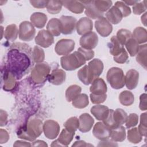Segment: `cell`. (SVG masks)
<instances>
[{
	"label": "cell",
	"mask_w": 147,
	"mask_h": 147,
	"mask_svg": "<svg viewBox=\"0 0 147 147\" xmlns=\"http://www.w3.org/2000/svg\"><path fill=\"white\" fill-rule=\"evenodd\" d=\"M30 64L29 57L18 49H12L7 55V65L10 71L18 76L28 69Z\"/></svg>",
	"instance_id": "cell-1"
},
{
	"label": "cell",
	"mask_w": 147,
	"mask_h": 147,
	"mask_svg": "<svg viewBox=\"0 0 147 147\" xmlns=\"http://www.w3.org/2000/svg\"><path fill=\"white\" fill-rule=\"evenodd\" d=\"M43 131L42 122L39 119H32L28 121L25 126L17 131V136L22 139L33 141Z\"/></svg>",
	"instance_id": "cell-2"
},
{
	"label": "cell",
	"mask_w": 147,
	"mask_h": 147,
	"mask_svg": "<svg viewBox=\"0 0 147 147\" xmlns=\"http://www.w3.org/2000/svg\"><path fill=\"white\" fill-rule=\"evenodd\" d=\"M86 59L78 51L63 56L60 59V64L63 69L67 71H73L85 64Z\"/></svg>",
	"instance_id": "cell-3"
},
{
	"label": "cell",
	"mask_w": 147,
	"mask_h": 147,
	"mask_svg": "<svg viewBox=\"0 0 147 147\" xmlns=\"http://www.w3.org/2000/svg\"><path fill=\"white\" fill-rule=\"evenodd\" d=\"M106 78L108 83L114 89H120L124 87L125 75L122 69L112 67L107 72Z\"/></svg>",
	"instance_id": "cell-4"
},
{
	"label": "cell",
	"mask_w": 147,
	"mask_h": 147,
	"mask_svg": "<svg viewBox=\"0 0 147 147\" xmlns=\"http://www.w3.org/2000/svg\"><path fill=\"white\" fill-rule=\"evenodd\" d=\"M50 70L51 67L48 63L45 62L37 63L31 71L30 78L36 84L44 83L48 79Z\"/></svg>",
	"instance_id": "cell-5"
},
{
	"label": "cell",
	"mask_w": 147,
	"mask_h": 147,
	"mask_svg": "<svg viewBox=\"0 0 147 147\" xmlns=\"http://www.w3.org/2000/svg\"><path fill=\"white\" fill-rule=\"evenodd\" d=\"M36 30L32 24L29 21L22 22L19 26V38L24 41H30L35 36Z\"/></svg>",
	"instance_id": "cell-6"
},
{
	"label": "cell",
	"mask_w": 147,
	"mask_h": 147,
	"mask_svg": "<svg viewBox=\"0 0 147 147\" xmlns=\"http://www.w3.org/2000/svg\"><path fill=\"white\" fill-rule=\"evenodd\" d=\"M75 48V42L71 39H61L56 44L55 50L59 55H67Z\"/></svg>",
	"instance_id": "cell-7"
},
{
	"label": "cell",
	"mask_w": 147,
	"mask_h": 147,
	"mask_svg": "<svg viewBox=\"0 0 147 147\" xmlns=\"http://www.w3.org/2000/svg\"><path fill=\"white\" fill-rule=\"evenodd\" d=\"M43 131L45 136L48 139H55L59 133L60 126L55 121L47 120L43 123Z\"/></svg>",
	"instance_id": "cell-8"
},
{
	"label": "cell",
	"mask_w": 147,
	"mask_h": 147,
	"mask_svg": "<svg viewBox=\"0 0 147 147\" xmlns=\"http://www.w3.org/2000/svg\"><path fill=\"white\" fill-rule=\"evenodd\" d=\"M79 41L81 47L92 50L96 47L98 43V37L95 32H90L82 35Z\"/></svg>",
	"instance_id": "cell-9"
},
{
	"label": "cell",
	"mask_w": 147,
	"mask_h": 147,
	"mask_svg": "<svg viewBox=\"0 0 147 147\" xmlns=\"http://www.w3.org/2000/svg\"><path fill=\"white\" fill-rule=\"evenodd\" d=\"M61 25V33L70 34L72 33L76 28V19L72 16H62L60 18Z\"/></svg>",
	"instance_id": "cell-10"
},
{
	"label": "cell",
	"mask_w": 147,
	"mask_h": 147,
	"mask_svg": "<svg viewBox=\"0 0 147 147\" xmlns=\"http://www.w3.org/2000/svg\"><path fill=\"white\" fill-rule=\"evenodd\" d=\"M35 42L41 47L48 48L53 44L54 38L48 31L42 29L35 37Z\"/></svg>",
	"instance_id": "cell-11"
},
{
	"label": "cell",
	"mask_w": 147,
	"mask_h": 147,
	"mask_svg": "<svg viewBox=\"0 0 147 147\" xmlns=\"http://www.w3.org/2000/svg\"><path fill=\"white\" fill-rule=\"evenodd\" d=\"M95 27L96 32L103 37L109 36L113 30L112 25L103 17L95 21Z\"/></svg>",
	"instance_id": "cell-12"
},
{
	"label": "cell",
	"mask_w": 147,
	"mask_h": 147,
	"mask_svg": "<svg viewBox=\"0 0 147 147\" xmlns=\"http://www.w3.org/2000/svg\"><path fill=\"white\" fill-rule=\"evenodd\" d=\"M75 132L65 128L63 129L58 139L52 142L51 146H67L72 141Z\"/></svg>",
	"instance_id": "cell-13"
},
{
	"label": "cell",
	"mask_w": 147,
	"mask_h": 147,
	"mask_svg": "<svg viewBox=\"0 0 147 147\" xmlns=\"http://www.w3.org/2000/svg\"><path fill=\"white\" fill-rule=\"evenodd\" d=\"M87 67L92 82L98 78L103 70V62L99 59H94L90 61Z\"/></svg>",
	"instance_id": "cell-14"
},
{
	"label": "cell",
	"mask_w": 147,
	"mask_h": 147,
	"mask_svg": "<svg viewBox=\"0 0 147 147\" xmlns=\"http://www.w3.org/2000/svg\"><path fill=\"white\" fill-rule=\"evenodd\" d=\"M111 129L105 125L103 122H98L94 126L93 135L98 139L103 140L110 137Z\"/></svg>",
	"instance_id": "cell-15"
},
{
	"label": "cell",
	"mask_w": 147,
	"mask_h": 147,
	"mask_svg": "<svg viewBox=\"0 0 147 147\" xmlns=\"http://www.w3.org/2000/svg\"><path fill=\"white\" fill-rule=\"evenodd\" d=\"M84 5V13L88 17L92 19H99L103 16V13L97 9L94 4L93 1H81Z\"/></svg>",
	"instance_id": "cell-16"
},
{
	"label": "cell",
	"mask_w": 147,
	"mask_h": 147,
	"mask_svg": "<svg viewBox=\"0 0 147 147\" xmlns=\"http://www.w3.org/2000/svg\"><path fill=\"white\" fill-rule=\"evenodd\" d=\"M16 76L9 70L5 71L2 76V88L5 91L13 90L16 85Z\"/></svg>",
	"instance_id": "cell-17"
},
{
	"label": "cell",
	"mask_w": 147,
	"mask_h": 147,
	"mask_svg": "<svg viewBox=\"0 0 147 147\" xmlns=\"http://www.w3.org/2000/svg\"><path fill=\"white\" fill-rule=\"evenodd\" d=\"M93 25L91 20L88 17L81 18L76 24L77 33L79 35H83L92 30Z\"/></svg>",
	"instance_id": "cell-18"
},
{
	"label": "cell",
	"mask_w": 147,
	"mask_h": 147,
	"mask_svg": "<svg viewBox=\"0 0 147 147\" xmlns=\"http://www.w3.org/2000/svg\"><path fill=\"white\" fill-rule=\"evenodd\" d=\"M79 122V130L82 133H86L91 129L94 123V119L89 114L83 113L80 115Z\"/></svg>",
	"instance_id": "cell-19"
},
{
	"label": "cell",
	"mask_w": 147,
	"mask_h": 147,
	"mask_svg": "<svg viewBox=\"0 0 147 147\" xmlns=\"http://www.w3.org/2000/svg\"><path fill=\"white\" fill-rule=\"evenodd\" d=\"M139 80V73L134 69L129 70L125 76V82L126 87L129 90H133L138 85Z\"/></svg>",
	"instance_id": "cell-20"
},
{
	"label": "cell",
	"mask_w": 147,
	"mask_h": 147,
	"mask_svg": "<svg viewBox=\"0 0 147 147\" xmlns=\"http://www.w3.org/2000/svg\"><path fill=\"white\" fill-rule=\"evenodd\" d=\"M66 78V74L61 69L56 68L52 71L48 77L49 83L54 85H60L65 81Z\"/></svg>",
	"instance_id": "cell-21"
},
{
	"label": "cell",
	"mask_w": 147,
	"mask_h": 147,
	"mask_svg": "<svg viewBox=\"0 0 147 147\" xmlns=\"http://www.w3.org/2000/svg\"><path fill=\"white\" fill-rule=\"evenodd\" d=\"M90 90L92 94L96 95L105 94L107 90V85L102 78H96L91 83Z\"/></svg>",
	"instance_id": "cell-22"
},
{
	"label": "cell",
	"mask_w": 147,
	"mask_h": 147,
	"mask_svg": "<svg viewBox=\"0 0 147 147\" xmlns=\"http://www.w3.org/2000/svg\"><path fill=\"white\" fill-rule=\"evenodd\" d=\"M122 18L121 12L115 6L110 8L106 13V18L110 24H118L121 22Z\"/></svg>",
	"instance_id": "cell-23"
},
{
	"label": "cell",
	"mask_w": 147,
	"mask_h": 147,
	"mask_svg": "<svg viewBox=\"0 0 147 147\" xmlns=\"http://www.w3.org/2000/svg\"><path fill=\"white\" fill-rule=\"evenodd\" d=\"M62 5L68 10L75 14H81L84 9V5L78 1H61Z\"/></svg>",
	"instance_id": "cell-24"
},
{
	"label": "cell",
	"mask_w": 147,
	"mask_h": 147,
	"mask_svg": "<svg viewBox=\"0 0 147 147\" xmlns=\"http://www.w3.org/2000/svg\"><path fill=\"white\" fill-rule=\"evenodd\" d=\"M30 21L32 25L37 28H42L47 21V16L45 14L40 12L33 13L30 16Z\"/></svg>",
	"instance_id": "cell-25"
},
{
	"label": "cell",
	"mask_w": 147,
	"mask_h": 147,
	"mask_svg": "<svg viewBox=\"0 0 147 147\" xmlns=\"http://www.w3.org/2000/svg\"><path fill=\"white\" fill-rule=\"evenodd\" d=\"M110 137L115 142H122L126 138L125 127L122 125H119L111 128Z\"/></svg>",
	"instance_id": "cell-26"
},
{
	"label": "cell",
	"mask_w": 147,
	"mask_h": 147,
	"mask_svg": "<svg viewBox=\"0 0 147 147\" xmlns=\"http://www.w3.org/2000/svg\"><path fill=\"white\" fill-rule=\"evenodd\" d=\"M47 29L52 36H59L61 33V25L60 20L56 18L51 19L47 24Z\"/></svg>",
	"instance_id": "cell-27"
},
{
	"label": "cell",
	"mask_w": 147,
	"mask_h": 147,
	"mask_svg": "<svg viewBox=\"0 0 147 147\" xmlns=\"http://www.w3.org/2000/svg\"><path fill=\"white\" fill-rule=\"evenodd\" d=\"M109 111L108 107L100 105L94 106L91 109V113L99 121H103L107 116Z\"/></svg>",
	"instance_id": "cell-28"
},
{
	"label": "cell",
	"mask_w": 147,
	"mask_h": 147,
	"mask_svg": "<svg viewBox=\"0 0 147 147\" xmlns=\"http://www.w3.org/2000/svg\"><path fill=\"white\" fill-rule=\"evenodd\" d=\"M108 47L109 48L110 53L113 56H115L119 54L124 49L123 45L118 40L116 36H113L108 43Z\"/></svg>",
	"instance_id": "cell-29"
},
{
	"label": "cell",
	"mask_w": 147,
	"mask_h": 147,
	"mask_svg": "<svg viewBox=\"0 0 147 147\" xmlns=\"http://www.w3.org/2000/svg\"><path fill=\"white\" fill-rule=\"evenodd\" d=\"M131 36L138 44L145 43L147 41V31L142 27L136 28Z\"/></svg>",
	"instance_id": "cell-30"
},
{
	"label": "cell",
	"mask_w": 147,
	"mask_h": 147,
	"mask_svg": "<svg viewBox=\"0 0 147 147\" xmlns=\"http://www.w3.org/2000/svg\"><path fill=\"white\" fill-rule=\"evenodd\" d=\"M19 32V30L16 24H11L6 26L4 31V37L9 41H15Z\"/></svg>",
	"instance_id": "cell-31"
},
{
	"label": "cell",
	"mask_w": 147,
	"mask_h": 147,
	"mask_svg": "<svg viewBox=\"0 0 147 147\" xmlns=\"http://www.w3.org/2000/svg\"><path fill=\"white\" fill-rule=\"evenodd\" d=\"M113 121L116 126L122 125L125 123L127 117V113L121 109H117L114 110L113 114Z\"/></svg>",
	"instance_id": "cell-32"
},
{
	"label": "cell",
	"mask_w": 147,
	"mask_h": 147,
	"mask_svg": "<svg viewBox=\"0 0 147 147\" xmlns=\"http://www.w3.org/2000/svg\"><path fill=\"white\" fill-rule=\"evenodd\" d=\"M81 87L76 84L71 85L65 91V98L68 102H72L75 98L80 94Z\"/></svg>",
	"instance_id": "cell-33"
},
{
	"label": "cell",
	"mask_w": 147,
	"mask_h": 147,
	"mask_svg": "<svg viewBox=\"0 0 147 147\" xmlns=\"http://www.w3.org/2000/svg\"><path fill=\"white\" fill-rule=\"evenodd\" d=\"M146 44L140 45L139 50L136 56V61L145 69H146Z\"/></svg>",
	"instance_id": "cell-34"
},
{
	"label": "cell",
	"mask_w": 147,
	"mask_h": 147,
	"mask_svg": "<svg viewBox=\"0 0 147 147\" xmlns=\"http://www.w3.org/2000/svg\"><path fill=\"white\" fill-rule=\"evenodd\" d=\"M120 103L125 106L131 105L134 103V97L133 93L129 91H123L119 95Z\"/></svg>",
	"instance_id": "cell-35"
},
{
	"label": "cell",
	"mask_w": 147,
	"mask_h": 147,
	"mask_svg": "<svg viewBox=\"0 0 147 147\" xmlns=\"http://www.w3.org/2000/svg\"><path fill=\"white\" fill-rule=\"evenodd\" d=\"M89 103L88 96L86 94H80L72 101L74 107L78 109H83Z\"/></svg>",
	"instance_id": "cell-36"
},
{
	"label": "cell",
	"mask_w": 147,
	"mask_h": 147,
	"mask_svg": "<svg viewBox=\"0 0 147 147\" xmlns=\"http://www.w3.org/2000/svg\"><path fill=\"white\" fill-rule=\"evenodd\" d=\"M78 76L79 80L86 85H88L92 82L87 65H84L83 68L78 71Z\"/></svg>",
	"instance_id": "cell-37"
},
{
	"label": "cell",
	"mask_w": 147,
	"mask_h": 147,
	"mask_svg": "<svg viewBox=\"0 0 147 147\" xmlns=\"http://www.w3.org/2000/svg\"><path fill=\"white\" fill-rule=\"evenodd\" d=\"M142 136L137 127H133L127 131V140L133 144H138L141 141Z\"/></svg>",
	"instance_id": "cell-38"
},
{
	"label": "cell",
	"mask_w": 147,
	"mask_h": 147,
	"mask_svg": "<svg viewBox=\"0 0 147 147\" xmlns=\"http://www.w3.org/2000/svg\"><path fill=\"white\" fill-rule=\"evenodd\" d=\"M62 3L61 1H48L47 9V11L52 14H58L61 10Z\"/></svg>",
	"instance_id": "cell-39"
},
{
	"label": "cell",
	"mask_w": 147,
	"mask_h": 147,
	"mask_svg": "<svg viewBox=\"0 0 147 147\" xmlns=\"http://www.w3.org/2000/svg\"><path fill=\"white\" fill-rule=\"evenodd\" d=\"M126 48L131 56H134L137 55L139 50V44L132 37L130 38L125 44Z\"/></svg>",
	"instance_id": "cell-40"
},
{
	"label": "cell",
	"mask_w": 147,
	"mask_h": 147,
	"mask_svg": "<svg viewBox=\"0 0 147 147\" xmlns=\"http://www.w3.org/2000/svg\"><path fill=\"white\" fill-rule=\"evenodd\" d=\"M32 59L36 63L43 62L45 59V53L44 50L38 46H35L32 51Z\"/></svg>",
	"instance_id": "cell-41"
},
{
	"label": "cell",
	"mask_w": 147,
	"mask_h": 147,
	"mask_svg": "<svg viewBox=\"0 0 147 147\" xmlns=\"http://www.w3.org/2000/svg\"><path fill=\"white\" fill-rule=\"evenodd\" d=\"M116 37L123 45H125L127 41L132 37L131 32L125 29H121L118 30Z\"/></svg>",
	"instance_id": "cell-42"
},
{
	"label": "cell",
	"mask_w": 147,
	"mask_h": 147,
	"mask_svg": "<svg viewBox=\"0 0 147 147\" xmlns=\"http://www.w3.org/2000/svg\"><path fill=\"white\" fill-rule=\"evenodd\" d=\"M79 119L76 117L69 118L64 123V128L74 132H75L77 129H79Z\"/></svg>",
	"instance_id": "cell-43"
},
{
	"label": "cell",
	"mask_w": 147,
	"mask_h": 147,
	"mask_svg": "<svg viewBox=\"0 0 147 147\" xmlns=\"http://www.w3.org/2000/svg\"><path fill=\"white\" fill-rule=\"evenodd\" d=\"M94 4L98 10L104 13V12L107 11L112 5V1H93Z\"/></svg>",
	"instance_id": "cell-44"
},
{
	"label": "cell",
	"mask_w": 147,
	"mask_h": 147,
	"mask_svg": "<svg viewBox=\"0 0 147 147\" xmlns=\"http://www.w3.org/2000/svg\"><path fill=\"white\" fill-rule=\"evenodd\" d=\"M121 12L123 17H126L129 16L131 13L130 8L126 5L123 1H117L115 2V5Z\"/></svg>",
	"instance_id": "cell-45"
},
{
	"label": "cell",
	"mask_w": 147,
	"mask_h": 147,
	"mask_svg": "<svg viewBox=\"0 0 147 147\" xmlns=\"http://www.w3.org/2000/svg\"><path fill=\"white\" fill-rule=\"evenodd\" d=\"M138 116L136 113H131L127 116L125 122V125L127 128L134 127L138 124Z\"/></svg>",
	"instance_id": "cell-46"
},
{
	"label": "cell",
	"mask_w": 147,
	"mask_h": 147,
	"mask_svg": "<svg viewBox=\"0 0 147 147\" xmlns=\"http://www.w3.org/2000/svg\"><path fill=\"white\" fill-rule=\"evenodd\" d=\"M146 1L141 2H137L133 6V12L136 15H140L146 10Z\"/></svg>",
	"instance_id": "cell-47"
},
{
	"label": "cell",
	"mask_w": 147,
	"mask_h": 147,
	"mask_svg": "<svg viewBox=\"0 0 147 147\" xmlns=\"http://www.w3.org/2000/svg\"><path fill=\"white\" fill-rule=\"evenodd\" d=\"M128 57H129L128 54L126 51L125 50V49L124 48L119 54H118L115 56H114L113 59H114V60L117 63L124 64L127 61Z\"/></svg>",
	"instance_id": "cell-48"
},
{
	"label": "cell",
	"mask_w": 147,
	"mask_h": 147,
	"mask_svg": "<svg viewBox=\"0 0 147 147\" xmlns=\"http://www.w3.org/2000/svg\"><path fill=\"white\" fill-rule=\"evenodd\" d=\"M90 99L91 102L94 104H100L105 101L107 98L106 94L101 95H96L91 93L90 94Z\"/></svg>",
	"instance_id": "cell-49"
},
{
	"label": "cell",
	"mask_w": 147,
	"mask_h": 147,
	"mask_svg": "<svg viewBox=\"0 0 147 147\" xmlns=\"http://www.w3.org/2000/svg\"><path fill=\"white\" fill-rule=\"evenodd\" d=\"M78 51L83 55L86 61L92 59L94 56V52L91 49H86L82 47H80L78 48Z\"/></svg>",
	"instance_id": "cell-50"
},
{
	"label": "cell",
	"mask_w": 147,
	"mask_h": 147,
	"mask_svg": "<svg viewBox=\"0 0 147 147\" xmlns=\"http://www.w3.org/2000/svg\"><path fill=\"white\" fill-rule=\"evenodd\" d=\"M146 94L144 93L140 96V105L139 107L141 110L145 111L147 109V102H146Z\"/></svg>",
	"instance_id": "cell-51"
},
{
	"label": "cell",
	"mask_w": 147,
	"mask_h": 147,
	"mask_svg": "<svg viewBox=\"0 0 147 147\" xmlns=\"http://www.w3.org/2000/svg\"><path fill=\"white\" fill-rule=\"evenodd\" d=\"M30 4L35 8H44L47 7L48 1L40 0V1H30Z\"/></svg>",
	"instance_id": "cell-52"
},
{
	"label": "cell",
	"mask_w": 147,
	"mask_h": 147,
	"mask_svg": "<svg viewBox=\"0 0 147 147\" xmlns=\"http://www.w3.org/2000/svg\"><path fill=\"white\" fill-rule=\"evenodd\" d=\"M9 134L6 130L0 129V144H2L7 142L9 140Z\"/></svg>",
	"instance_id": "cell-53"
},
{
	"label": "cell",
	"mask_w": 147,
	"mask_h": 147,
	"mask_svg": "<svg viewBox=\"0 0 147 147\" xmlns=\"http://www.w3.org/2000/svg\"><path fill=\"white\" fill-rule=\"evenodd\" d=\"M98 146H118V144L114 142L113 140H109L107 139L101 140L98 144Z\"/></svg>",
	"instance_id": "cell-54"
},
{
	"label": "cell",
	"mask_w": 147,
	"mask_h": 147,
	"mask_svg": "<svg viewBox=\"0 0 147 147\" xmlns=\"http://www.w3.org/2000/svg\"><path fill=\"white\" fill-rule=\"evenodd\" d=\"M1 126L6 125L7 122V114L5 111L1 110Z\"/></svg>",
	"instance_id": "cell-55"
},
{
	"label": "cell",
	"mask_w": 147,
	"mask_h": 147,
	"mask_svg": "<svg viewBox=\"0 0 147 147\" xmlns=\"http://www.w3.org/2000/svg\"><path fill=\"white\" fill-rule=\"evenodd\" d=\"M72 146H93V145L92 144H88L84 141L80 140L75 142V143L73 144Z\"/></svg>",
	"instance_id": "cell-56"
},
{
	"label": "cell",
	"mask_w": 147,
	"mask_h": 147,
	"mask_svg": "<svg viewBox=\"0 0 147 147\" xmlns=\"http://www.w3.org/2000/svg\"><path fill=\"white\" fill-rule=\"evenodd\" d=\"M14 146H31L32 144L29 142H27L23 141H16L13 144Z\"/></svg>",
	"instance_id": "cell-57"
},
{
	"label": "cell",
	"mask_w": 147,
	"mask_h": 147,
	"mask_svg": "<svg viewBox=\"0 0 147 147\" xmlns=\"http://www.w3.org/2000/svg\"><path fill=\"white\" fill-rule=\"evenodd\" d=\"M33 146H47L48 145L44 141L41 140H37L33 142L32 144Z\"/></svg>",
	"instance_id": "cell-58"
},
{
	"label": "cell",
	"mask_w": 147,
	"mask_h": 147,
	"mask_svg": "<svg viewBox=\"0 0 147 147\" xmlns=\"http://www.w3.org/2000/svg\"><path fill=\"white\" fill-rule=\"evenodd\" d=\"M138 129L140 134L142 136L146 137V126H144V125L140 124L138 126Z\"/></svg>",
	"instance_id": "cell-59"
},
{
	"label": "cell",
	"mask_w": 147,
	"mask_h": 147,
	"mask_svg": "<svg viewBox=\"0 0 147 147\" xmlns=\"http://www.w3.org/2000/svg\"><path fill=\"white\" fill-rule=\"evenodd\" d=\"M140 124L146 126V113H144L141 114Z\"/></svg>",
	"instance_id": "cell-60"
},
{
	"label": "cell",
	"mask_w": 147,
	"mask_h": 147,
	"mask_svg": "<svg viewBox=\"0 0 147 147\" xmlns=\"http://www.w3.org/2000/svg\"><path fill=\"white\" fill-rule=\"evenodd\" d=\"M146 14L147 13L145 12L142 16H141V22L142 24L146 26Z\"/></svg>",
	"instance_id": "cell-61"
},
{
	"label": "cell",
	"mask_w": 147,
	"mask_h": 147,
	"mask_svg": "<svg viewBox=\"0 0 147 147\" xmlns=\"http://www.w3.org/2000/svg\"><path fill=\"white\" fill-rule=\"evenodd\" d=\"M126 5H134L137 3L138 1H123Z\"/></svg>",
	"instance_id": "cell-62"
}]
</instances>
